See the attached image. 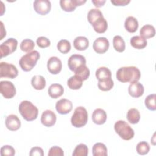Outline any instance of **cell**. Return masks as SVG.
Instances as JSON below:
<instances>
[{
  "label": "cell",
  "mask_w": 156,
  "mask_h": 156,
  "mask_svg": "<svg viewBox=\"0 0 156 156\" xmlns=\"http://www.w3.org/2000/svg\"><path fill=\"white\" fill-rule=\"evenodd\" d=\"M111 3L115 6H125L130 2V0H111Z\"/></svg>",
  "instance_id": "cell-43"
},
{
  "label": "cell",
  "mask_w": 156,
  "mask_h": 156,
  "mask_svg": "<svg viewBox=\"0 0 156 156\" xmlns=\"http://www.w3.org/2000/svg\"><path fill=\"white\" fill-rule=\"evenodd\" d=\"M37 44L41 48H45L50 46V40L45 37H40L37 39Z\"/></svg>",
  "instance_id": "cell-40"
},
{
  "label": "cell",
  "mask_w": 156,
  "mask_h": 156,
  "mask_svg": "<svg viewBox=\"0 0 156 156\" xmlns=\"http://www.w3.org/2000/svg\"><path fill=\"white\" fill-rule=\"evenodd\" d=\"M131 46L137 49H144L147 44V40L141 36H133L130 41Z\"/></svg>",
  "instance_id": "cell-23"
},
{
  "label": "cell",
  "mask_w": 156,
  "mask_h": 156,
  "mask_svg": "<svg viewBox=\"0 0 156 156\" xmlns=\"http://www.w3.org/2000/svg\"><path fill=\"white\" fill-rule=\"evenodd\" d=\"M101 16H103V15L100 10L98 9H92L88 12L87 20L88 22L91 24L93 21Z\"/></svg>",
  "instance_id": "cell-36"
},
{
  "label": "cell",
  "mask_w": 156,
  "mask_h": 156,
  "mask_svg": "<svg viewBox=\"0 0 156 156\" xmlns=\"http://www.w3.org/2000/svg\"><path fill=\"white\" fill-rule=\"evenodd\" d=\"M74 75L79 77L83 81L86 80L90 76V71L87 65H84L74 72Z\"/></svg>",
  "instance_id": "cell-37"
},
{
  "label": "cell",
  "mask_w": 156,
  "mask_h": 156,
  "mask_svg": "<svg viewBox=\"0 0 156 156\" xmlns=\"http://www.w3.org/2000/svg\"><path fill=\"white\" fill-rule=\"evenodd\" d=\"M116 77L117 80L121 82L132 83L138 82L141 77V73L136 66H123L117 70Z\"/></svg>",
  "instance_id": "cell-1"
},
{
  "label": "cell",
  "mask_w": 156,
  "mask_h": 156,
  "mask_svg": "<svg viewBox=\"0 0 156 156\" xmlns=\"http://www.w3.org/2000/svg\"><path fill=\"white\" fill-rule=\"evenodd\" d=\"M5 126L10 131H16L21 127V121L19 118L13 114L8 115L5 119Z\"/></svg>",
  "instance_id": "cell-16"
},
{
  "label": "cell",
  "mask_w": 156,
  "mask_h": 156,
  "mask_svg": "<svg viewBox=\"0 0 156 156\" xmlns=\"http://www.w3.org/2000/svg\"><path fill=\"white\" fill-rule=\"evenodd\" d=\"M88 117V112L86 108L82 106L77 107L75 108L71 116V124L77 128L83 127L87 123Z\"/></svg>",
  "instance_id": "cell-5"
},
{
  "label": "cell",
  "mask_w": 156,
  "mask_h": 156,
  "mask_svg": "<svg viewBox=\"0 0 156 156\" xmlns=\"http://www.w3.org/2000/svg\"><path fill=\"white\" fill-rule=\"evenodd\" d=\"M95 75L98 80H101L105 78L111 77L112 73L108 68L105 66H101L97 69L95 73Z\"/></svg>",
  "instance_id": "cell-31"
},
{
  "label": "cell",
  "mask_w": 156,
  "mask_h": 156,
  "mask_svg": "<svg viewBox=\"0 0 156 156\" xmlns=\"http://www.w3.org/2000/svg\"><path fill=\"white\" fill-rule=\"evenodd\" d=\"M47 68L52 74H58L62 68V63L60 59L57 57H51L47 62Z\"/></svg>",
  "instance_id": "cell-12"
},
{
  "label": "cell",
  "mask_w": 156,
  "mask_h": 156,
  "mask_svg": "<svg viewBox=\"0 0 156 156\" xmlns=\"http://www.w3.org/2000/svg\"><path fill=\"white\" fill-rule=\"evenodd\" d=\"M73 108V104L69 100L62 98L58 100L55 104V109L60 115H66L69 113Z\"/></svg>",
  "instance_id": "cell-14"
},
{
  "label": "cell",
  "mask_w": 156,
  "mask_h": 156,
  "mask_svg": "<svg viewBox=\"0 0 156 156\" xmlns=\"http://www.w3.org/2000/svg\"><path fill=\"white\" fill-rule=\"evenodd\" d=\"M48 94L53 99H57L63 95L64 88L63 86L59 83L51 84L48 90Z\"/></svg>",
  "instance_id": "cell-20"
},
{
  "label": "cell",
  "mask_w": 156,
  "mask_h": 156,
  "mask_svg": "<svg viewBox=\"0 0 156 156\" xmlns=\"http://www.w3.org/2000/svg\"><path fill=\"white\" fill-rule=\"evenodd\" d=\"M18 41L13 38H8L0 46L1 57H6L16 50Z\"/></svg>",
  "instance_id": "cell-7"
},
{
  "label": "cell",
  "mask_w": 156,
  "mask_h": 156,
  "mask_svg": "<svg viewBox=\"0 0 156 156\" xmlns=\"http://www.w3.org/2000/svg\"><path fill=\"white\" fill-rule=\"evenodd\" d=\"M136 150L138 154L141 155H146L149 152L150 150V146L149 143H147L146 141H140L137 144Z\"/></svg>",
  "instance_id": "cell-38"
},
{
  "label": "cell",
  "mask_w": 156,
  "mask_h": 156,
  "mask_svg": "<svg viewBox=\"0 0 156 156\" xmlns=\"http://www.w3.org/2000/svg\"><path fill=\"white\" fill-rule=\"evenodd\" d=\"M0 23H1V37L0 38V40H2L4 37H5V35H6V31H5V28L4 27V25H3L2 22L1 21Z\"/></svg>",
  "instance_id": "cell-45"
},
{
  "label": "cell",
  "mask_w": 156,
  "mask_h": 156,
  "mask_svg": "<svg viewBox=\"0 0 156 156\" xmlns=\"http://www.w3.org/2000/svg\"><path fill=\"white\" fill-rule=\"evenodd\" d=\"M18 110L21 115L27 121H34L38 116L37 107L29 101H23L19 105Z\"/></svg>",
  "instance_id": "cell-2"
},
{
  "label": "cell",
  "mask_w": 156,
  "mask_h": 156,
  "mask_svg": "<svg viewBox=\"0 0 156 156\" xmlns=\"http://www.w3.org/2000/svg\"><path fill=\"white\" fill-rule=\"evenodd\" d=\"M110 44L108 39L105 37H99L96 38L93 44L94 51L98 54H104L108 49Z\"/></svg>",
  "instance_id": "cell-13"
},
{
  "label": "cell",
  "mask_w": 156,
  "mask_h": 156,
  "mask_svg": "<svg viewBox=\"0 0 156 156\" xmlns=\"http://www.w3.org/2000/svg\"><path fill=\"white\" fill-rule=\"evenodd\" d=\"M92 153L94 156H106L107 148L104 143H96L93 146Z\"/></svg>",
  "instance_id": "cell-26"
},
{
  "label": "cell",
  "mask_w": 156,
  "mask_h": 156,
  "mask_svg": "<svg viewBox=\"0 0 156 156\" xmlns=\"http://www.w3.org/2000/svg\"><path fill=\"white\" fill-rule=\"evenodd\" d=\"M155 99H156V95L155 93L149 94L145 98L144 104L147 109L152 111H155L156 110Z\"/></svg>",
  "instance_id": "cell-34"
},
{
  "label": "cell",
  "mask_w": 156,
  "mask_h": 156,
  "mask_svg": "<svg viewBox=\"0 0 156 156\" xmlns=\"http://www.w3.org/2000/svg\"><path fill=\"white\" fill-rule=\"evenodd\" d=\"M140 36L145 39L151 38L155 36V27L151 24H146L143 26L140 30Z\"/></svg>",
  "instance_id": "cell-24"
},
{
  "label": "cell",
  "mask_w": 156,
  "mask_h": 156,
  "mask_svg": "<svg viewBox=\"0 0 156 156\" xmlns=\"http://www.w3.org/2000/svg\"><path fill=\"white\" fill-rule=\"evenodd\" d=\"M0 92L5 99H11L16 94V88L12 82L7 80L1 81Z\"/></svg>",
  "instance_id": "cell-9"
},
{
  "label": "cell",
  "mask_w": 156,
  "mask_h": 156,
  "mask_svg": "<svg viewBox=\"0 0 156 156\" xmlns=\"http://www.w3.org/2000/svg\"><path fill=\"white\" fill-rule=\"evenodd\" d=\"M35 11L39 15H45L51 9V3L48 0H35L33 3Z\"/></svg>",
  "instance_id": "cell-10"
},
{
  "label": "cell",
  "mask_w": 156,
  "mask_h": 156,
  "mask_svg": "<svg viewBox=\"0 0 156 156\" xmlns=\"http://www.w3.org/2000/svg\"><path fill=\"white\" fill-rule=\"evenodd\" d=\"M92 3L96 6V7H101L104 5L106 1H101V0H92Z\"/></svg>",
  "instance_id": "cell-44"
},
{
  "label": "cell",
  "mask_w": 156,
  "mask_h": 156,
  "mask_svg": "<svg viewBox=\"0 0 156 156\" xmlns=\"http://www.w3.org/2000/svg\"><path fill=\"white\" fill-rule=\"evenodd\" d=\"M93 122L98 125L104 124L107 120V114L105 110L102 108L95 109L92 114Z\"/></svg>",
  "instance_id": "cell-18"
},
{
  "label": "cell",
  "mask_w": 156,
  "mask_h": 156,
  "mask_svg": "<svg viewBox=\"0 0 156 156\" xmlns=\"http://www.w3.org/2000/svg\"><path fill=\"white\" fill-rule=\"evenodd\" d=\"M82 83L83 80L76 75L71 76L67 81V85L71 90L80 89L82 86Z\"/></svg>",
  "instance_id": "cell-27"
},
{
  "label": "cell",
  "mask_w": 156,
  "mask_h": 156,
  "mask_svg": "<svg viewBox=\"0 0 156 156\" xmlns=\"http://www.w3.org/2000/svg\"><path fill=\"white\" fill-rule=\"evenodd\" d=\"M73 45L78 51H85L89 46V41L85 37L79 36L74 40Z\"/></svg>",
  "instance_id": "cell-21"
},
{
  "label": "cell",
  "mask_w": 156,
  "mask_h": 156,
  "mask_svg": "<svg viewBox=\"0 0 156 156\" xmlns=\"http://www.w3.org/2000/svg\"><path fill=\"white\" fill-rule=\"evenodd\" d=\"M98 80V88L99 90L103 91H107L110 90L114 85L113 81L111 77L105 78Z\"/></svg>",
  "instance_id": "cell-28"
},
{
  "label": "cell",
  "mask_w": 156,
  "mask_h": 156,
  "mask_svg": "<svg viewBox=\"0 0 156 156\" xmlns=\"http://www.w3.org/2000/svg\"><path fill=\"white\" fill-rule=\"evenodd\" d=\"M29 155L30 156H35V155H37V156H43L44 155V152L42 148L36 146V147H34L30 149Z\"/></svg>",
  "instance_id": "cell-42"
},
{
  "label": "cell",
  "mask_w": 156,
  "mask_h": 156,
  "mask_svg": "<svg viewBox=\"0 0 156 156\" xmlns=\"http://www.w3.org/2000/svg\"><path fill=\"white\" fill-rule=\"evenodd\" d=\"M88 154V149L86 144L80 143L76 146L73 152V156H87Z\"/></svg>",
  "instance_id": "cell-32"
},
{
  "label": "cell",
  "mask_w": 156,
  "mask_h": 156,
  "mask_svg": "<svg viewBox=\"0 0 156 156\" xmlns=\"http://www.w3.org/2000/svg\"><path fill=\"white\" fill-rule=\"evenodd\" d=\"M95 32L99 34L104 33L108 27V24L104 16H101L91 23Z\"/></svg>",
  "instance_id": "cell-19"
},
{
  "label": "cell",
  "mask_w": 156,
  "mask_h": 156,
  "mask_svg": "<svg viewBox=\"0 0 156 156\" xmlns=\"http://www.w3.org/2000/svg\"><path fill=\"white\" fill-rule=\"evenodd\" d=\"M15 154V151L14 148L10 145H4L1 148V155L13 156Z\"/></svg>",
  "instance_id": "cell-39"
},
{
  "label": "cell",
  "mask_w": 156,
  "mask_h": 156,
  "mask_svg": "<svg viewBox=\"0 0 156 156\" xmlns=\"http://www.w3.org/2000/svg\"><path fill=\"white\" fill-rule=\"evenodd\" d=\"M57 119L56 115L51 110H46L42 113L41 122L46 127H51L55 124Z\"/></svg>",
  "instance_id": "cell-15"
},
{
  "label": "cell",
  "mask_w": 156,
  "mask_h": 156,
  "mask_svg": "<svg viewBox=\"0 0 156 156\" xmlns=\"http://www.w3.org/2000/svg\"><path fill=\"white\" fill-rule=\"evenodd\" d=\"M113 46L115 51L118 52H122L126 49L125 41L119 35H116L113 37Z\"/></svg>",
  "instance_id": "cell-30"
},
{
  "label": "cell",
  "mask_w": 156,
  "mask_h": 156,
  "mask_svg": "<svg viewBox=\"0 0 156 156\" xmlns=\"http://www.w3.org/2000/svg\"><path fill=\"white\" fill-rule=\"evenodd\" d=\"M63 155H64V152L63 149L57 146H54L51 147L48 152L49 156H54V155L63 156Z\"/></svg>",
  "instance_id": "cell-41"
},
{
  "label": "cell",
  "mask_w": 156,
  "mask_h": 156,
  "mask_svg": "<svg viewBox=\"0 0 156 156\" xmlns=\"http://www.w3.org/2000/svg\"><path fill=\"white\" fill-rule=\"evenodd\" d=\"M18 75V71L15 65L7 62L0 63V77L14 79Z\"/></svg>",
  "instance_id": "cell-6"
},
{
  "label": "cell",
  "mask_w": 156,
  "mask_h": 156,
  "mask_svg": "<svg viewBox=\"0 0 156 156\" xmlns=\"http://www.w3.org/2000/svg\"><path fill=\"white\" fill-rule=\"evenodd\" d=\"M138 20L133 16H128L124 22V27L130 33L135 32L138 28Z\"/></svg>",
  "instance_id": "cell-22"
},
{
  "label": "cell",
  "mask_w": 156,
  "mask_h": 156,
  "mask_svg": "<svg viewBox=\"0 0 156 156\" xmlns=\"http://www.w3.org/2000/svg\"><path fill=\"white\" fill-rule=\"evenodd\" d=\"M127 119L128 121L132 124H137L140 119V113L139 111L135 108L129 109L127 113Z\"/></svg>",
  "instance_id": "cell-29"
},
{
  "label": "cell",
  "mask_w": 156,
  "mask_h": 156,
  "mask_svg": "<svg viewBox=\"0 0 156 156\" xmlns=\"http://www.w3.org/2000/svg\"><path fill=\"white\" fill-rule=\"evenodd\" d=\"M86 2V0H60V5L63 10L66 12L74 11L77 6H80Z\"/></svg>",
  "instance_id": "cell-11"
},
{
  "label": "cell",
  "mask_w": 156,
  "mask_h": 156,
  "mask_svg": "<svg viewBox=\"0 0 156 156\" xmlns=\"http://www.w3.org/2000/svg\"><path fill=\"white\" fill-rule=\"evenodd\" d=\"M58 50L62 54H66L71 50V43L67 40H60L57 45Z\"/></svg>",
  "instance_id": "cell-35"
},
{
  "label": "cell",
  "mask_w": 156,
  "mask_h": 156,
  "mask_svg": "<svg viewBox=\"0 0 156 156\" xmlns=\"http://www.w3.org/2000/svg\"><path fill=\"white\" fill-rule=\"evenodd\" d=\"M31 84L32 87L37 90H41L46 87V80L44 77L40 75H35L31 79Z\"/></svg>",
  "instance_id": "cell-25"
},
{
  "label": "cell",
  "mask_w": 156,
  "mask_h": 156,
  "mask_svg": "<svg viewBox=\"0 0 156 156\" xmlns=\"http://www.w3.org/2000/svg\"><path fill=\"white\" fill-rule=\"evenodd\" d=\"M34 47H35L34 41L32 40L29 39V38L23 40L20 44V49L23 52H31L34 48Z\"/></svg>",
  "instance_id": "cell-33"
},
{
  "label": "cell",
  "mask_w": 156,
  "mask_h": 156,
  "mask_svg": "<svg viewBox=\"0 0 156 156\" xmlns=\"http://www.w3.org/2000/svg\"><path fill=\"white\" fill-rule=\"evenodd\" d=\"M144 91V88L143 85L138 82H136L130 84L128 88L129 94L133 98H140L141 97Z\"/></svg>",
  "instance_id": "cell-17"
},
{
  "label": "cell",
  "mask_w": 156,
  "mask_h": 156,
  "mask_svg": "<svg viewBox=\"0 0 156 156\" xmlns=\"http://www.w3.org/2000/svg\"><path fill=\"white\" fill-rule=\"evenodd\" d=\"M114 129L116 133L123 140L128 141L133 138L135 132L130 125L123 120H119L115 123Z\"/></svg>",
  "instance_id": "cell-4"
},
{
  "label": "cell",
  "mask_w": 156,
  "mask_h": 156,
  "mask_svg": "<svg viewBox=\"0 0 156 156\" xmlns=\"http://www.w3.org/2000/svg\"><path fill=\"white\" fill-rule=\"evenodd\" d=\"M68 65L69 69L74 73L78 69L86 65V59L80 54H73L68 58Z\"/></svg>",
  "instance_id": "cell-8"
},
{
  "label": "cell",
  "mask_w": 156,
  "mask_h": 156,
  "mask_svg": "<svg viewBox=\"0 0 156 156\" xmlns=\"http://www.w3.org/2000/svg\"><path fill=\"white\" fill-rule=\"evenodd\" d=\"M39 58L40 53L37 51H32L21 57L19 61V65L22 70L28 72L34 68Z\"/></svg>",
  "instance_id": "cell-3"
}]
</instances>
